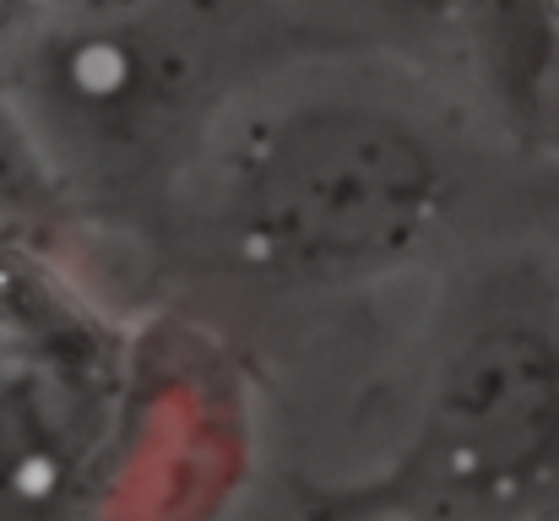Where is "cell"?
Instances as JSON below:
<instances>
[{"mask_svg":"<svg viewBox=\"0 0 559 521\" xmlns=\"http://www.w3.org/2000/svg\"><path fill=\"white\" fill-rule=\"evenodd\" d=\"M538 169L462 87L343 44H288L212 115L131 245L142 299L332 321L424 299L445 256Z\"/></svg>","mask_w":559,"mask_h":521,"instance_id":"obj_1","label":"cell"},{"mask_svg":"<svg viewBox=\"0 0 559 521\" xmlns=\"http://www.w3.org/2000/svg\"><path fill=\"white\" fill-rule=\"evenodd\" d=\"M396 429L305 478L299 521H559V174H527L429 277Z\"/></svg>","mask_w":559,"mask_h":521,"instance_id":"obj_2","label":"cell"},{"mask_svg":"<svg viewBox=\"0 0 559 521\" xmlns=\"http://www.w3.org/2000/svg\"><path fill=\"white\" fill-rule=\"evenodd\" d=\"M288 44L283 0H60L0 27V76L71 206L136 283L131 245L158 196L228 93Z\"/></svg>","mask_w":559,"mask_h":521,"instance_id":"obj_3","label":"cell"},{"mask_svg":"<svg viewBox=\"0 0 559 521\" xmlns=\"http://www.w3.org/2000/svg\"><path fill=\"white\" fill-rule=\"evenodd\" d=\"M142 305L87 250L0 245V521H76Z\"/></svg>","mask_w":559,"mask_h":521,"instance_id":"obj_4","label":"cell"},{"mask_svg":"<svg viewBox=\"0 0 559 521\" xmlns=\"http://www.w3.org/2000/svg\"><path fill=\"white\" fill-rule=\"evenodd\" d=\"M266 396L234 332L169 299L142 305L76 521H234L266 467Z\"/></svg>","mask_w":559,"mask_h":521,"instance_id":"obj_5","label":"cell"},{"mask_svg":"<svg viewBox=\"0 0 559 521\" xmlns=\"http://www.w3.org/2000/svg\"><path fill=\"white\" fill-rule=\"evenodd\" d=\"M305 44L407 60L484 104L538 164L559 158V0H283Z\"/></svg>","mask_w":559,"mask_h":521,"instance_id":"obj_6","label":"cell"}]
</instances>
